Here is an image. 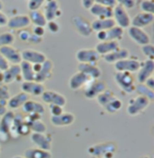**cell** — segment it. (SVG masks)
Instances as JSON below:
<instances>
[{
  "label": "cell",
  "mask_w": 154,
  "mask_h": 158,
  "mask_svg": "<svg viewBox=\"0 0 154 158\" xmlns=\"http://www.w3.org/2000/svg\"><path fill=\"white\" fill-rule=\"evenodd\" d=\"M0 85H4L3 84V72L0 71Z\"/></svg>",
  "instance_id": "cell-56"
},
{
  "label": "cell",
  "mask_w": 154,
  "mask_h": 158,
  "mask_svg": "<svg viewBox=\"0 0 154 158\" xmlns=\"http://www.w3.org/2000/svg\"><path fill=\"white\" fill-rule=\"evenodd\" d=\"M140 8L143 13L153 14L154 3L152 0H143L140 3Z\"/></svg>",
  "instance_id": "cell-40"
},
{
  "label": "cell",
  "mask_w": 154,
  "mask_h": 158,
  "mask_svg": "<svg viewBox=\"0 0 154 158\" xmlns=\"http://www.w3.org/2000/svg\"><path fill=\"white\" fill-rule=\"evenodd\" d=\"M31 24L28 15H18L8 18L7 26L11 30H23L26 29Z\"/></svg>",
  "instance_id": "cell-21"
},
{
  "label": "cell",
  "mask_w": 154,
  "mask_h": 158,
  "mask_svg": "<svg viewBox=\"0 0 154 158\" xmlns=\"http://www.w3.org/2000/svg\"><path fill=\"white\" fill-rule=\"evenodd\" d=\"M151 104V101L146 97L137 95L129 101L128 106L126 109V111L128 115L134 117L141 113H143L146 109Z\"/></svg>",
  "instance_id": "cell-3"
},
{
  "label": "cell",
  "mask_w": 154,
  "mask_h": 158,
  "mask_svg": "<svg viewBox=\"0 0 154 158\" xmlns=\"http://www.w3.org/2000/svg\"><path fill=\"white\" fill-rule=\"evenodd\" d=\"M119 42L117 41H101L96 44V51L100 56H106L113 51H115L117 49H119Z\"/></svg>",
  "instance_id": "cell-30"
},
{
  "label": "cell",
  "mask_w": 154,
  "mask_h": 158,
  "mask_svg": "<svg viewBox=\"0 0 154 158\" xmlns=\"http://www.w3.org/2000/svg\"><path fill=\"white\" fill-rule=\"evenodd\" d=\"M4 8V3L2 1H0V11H2Z\"/></svg>",
  "instance_id": "cell-57"
},
{
  "label": "cell",
  "mask_w": 154,
  "mask_h": 158,
  "mask_svg": "<svg viewBox=\"0 0 154 158\" xmlns=\"http://www.w3.org/2000/svg\"><path fill=\"white\" fill-rule=\"evenodd\" d=\"M8 22V17L6 14H4L2 11H0V27L7 26Z\"/></svg>",
  "instance_id": "cell-52"
},
{
  "label": "cell",
  "mask_w": 154,
  "mask_h": 158,
  "mask_svg": "<svg viewBox=\"0 0 154 158\" xmlns=\"http://www.w3.org/2000/svg\"><path fill=\"white\" fill-rule=\"evenodd\" d=\"M10 98V91L7 85H0V101H7Z\"/></svg>",
  "instance_id": "cell-43"
},
{
  "label": "cell",
  "mask_w": 154,
  "mask_h": 158,
  "mask_svg": "<svg viewBox=\"0 0 154 158\" xmlns=\"http://www.w3.org/2000/svg\"><path fill=\"white\" fill-rule=\"evenodd\" d=\"M140 158H152V157H151V156H142V157H140Z\"/></svg>",
  "instance_id": "cell-58"
},
{
  "label": "cell",
  "mask_w": 154,
  "mask_h": 158,
  "mask_svg": "<svg viewBox=\"0 0 154 158\" xmlns=\"http://www.w3.org/2000/svg\"><path fill=\"white\" fill-rule=\"evenodd\" d=\"M7 101H0V117H3L7 112Z\"/></svg>",
  "instance_id": "cell-51"
},
{
  "label": "cell",
  "mask_w": 154,
  "mask_h": 158,
  "mask_svg": "<svg viewBox=\"0 0 154 158\" xmlns=\"http://www.w3.org/2000/svg\"><path fill=\"white\" fill-rule=\"evenodd\" d=\"M91 29L93 31H102L113 28L116 26V23L113 18H106V19H95L91 23Z\"/></svg>",
  "instance_id": "cell-31"
},
{
  "label": "cell",
  "mask_w": 154,
  "mask_h": 158,
  "mask_svg": "<svg viewBox=\"0 0 154 158\" xmlns=\"http://www.w3.org/2000/svg\"><path fill=\"white\" fill-rule=\"evenodd\" d=\"M91 79L87 77L85 74L78 72L75 73L71 76V77L68 80V86L71 90L77 91L81 88H84L85 85L90 81Z\"/></svg>",
  "instance_id": "cell-26"
},
{
  "label": "cell",
  "mask_w": 154,
  "mask_h": 158,
  "mask_svg": "<svg viewBox=\"0 0 154 158\" xmlns=\"http://www.w3.org/2000/svg\"><path fill=\"white\" fill-rule=\"evenodd\" d=\"M76 59L79 64H97L101 56L95 49H80L76 52Z\"/></svg>",
  "instance_id": "cell-11"
},
{
  "label": "cell",
  "mask_w": 154,
  "mask_h": 158,
  "mask_svg": "<svg viewBox=\"0 0 154 158\" xmlns=\"http://www.w3.org/2000/svg\"><path fill=\"white\" fill-rule=\"evenodd\" d=\"M117 4L120 5L121 6H123L125 10H127L134 7L136 2L134 0H119V1H117Z\"/></svg>",
  "instance_id": "cell-46"
},
{
  "label": "cell",
  "mask_w": 154,
  "mask_h": 158,
  "mask_svg": "<svg viewBox=\"0 0 154 158\" xmlns=\"http://www.w3.org/2000/svg\"><path fill=\"white\" fill-rule=\"evenodd\" d=\"M117 147L113 142L96 144L88 148V154L97 158H113Z\"/></svg>",
  "instance_id": "cell-2"
},
{
  "label": "cell",
  "mask_w": 154,
  "mask_h": 158,
  "mask_svg": "<svg viewBox=\"0 0 154 158\" xmlns=\"http://www.w3.org/2000/svg\"><path fill=\"white\" fill-rule=\"evenodd\" d=\"M0 151H1V146H0Z\"/></svg>",
  "instance_id": "cell-60"
},
{
  "label": "cell",
  "mask_w": 154,
  "mask_h": 158,
  "mask_svg": "<svg viewBox=\"0 0 154 158\" xmlns=\"http://www.w3.org/2000/svg\"><path fill=\"white\" fill-rule=\"evenodd\" d=\"M28 17H29L31 23H33L34 26L44 27L47 24V20L45 18L43 13L41 12L40 10L29 12Z\"/></svg>",
  "instance_id": "cell-34"
},
{
  "label": "cell",
  "mask_w": 154,
  "mask_h": 158,
  "mask_svg": "<svg viewBox=\"0 0 154 158\" xmlns=\"http://www.w3.org/2000/svg\"><path fill=\"white\" fill-rule=\"evenodd\" d=\"M30 99L28 94L19 92L18 94H15L14 96H10V98L7 100V107L11 110H16L23 107V105Z\"/></svg>",
  "instance_id": "cell-28"
},
{
  "label": "cell",
  "mask_w": 154,
  "mask_h": 158,
  "mask_svg": "<svg viewBox=\"0 0 154 158\" xmlns=\"http://www.w3.org/2000/svg\"><path fill=\"white\" fill-rule=\"evenodd\" d=\"M31 141L42 150L51 151L52 138L50 135L47 134H39V133H32L31 135Z\"/></svg>",
  "instance_id": "cell-20"
},
{
  "label": "cell",
  "mask_w": 154,
  "mask_h": 158,
  "mask_svg": "<svg viewBox=\"0 0 154 158\" xmlns=\"http://www.w3.org/2000/svg\"><path fill=\"white\" fill-rule=\"evenodd\" d=\"M154 72V61L152 59H145L141 62L140 69L137 72V81L139 84H143L149 77H152Z\"/></svg>",
  "instance_id": "cell-14"
},
{
  "label": "cell",
  "mask_w": 154,
  "mask_h": 158,
  "mask_svg": "<svg viewBox=\"0 0 154 158\" xmlns=\"http://www.w3.org/2000/svg\"><path fill=\"white\" fill-rule=\"evenodd\" d=\"M20 53H21L22 61L27 62L31 65H41L48 59L47 56L43 52L36 50V49H24Z\"/></svg>",
  "instance_id": "cell-6"
},
{
  "label": "cell",
  "mask_w": 154,
  "mask_h": 158,
  "mask_svg": "<svg viewBox=\"0 0 154 158\" xmlns=\"http://www.w3.org/2000/svg\"><path fill=\"white\" fill-rule=\"evenodd\" d=\"M115 96H116V95H115V94H114L112 91L106 89L104 93H102L100 95H98V96L96 97V102H97V103H98L102 108H104L106 104L111 101V99L114 98Z\"/></svg>",
  "instance_id": "cell-38"
},
{
  "label": "cell",
  "mask_w": 154,
  "mask_h": 158,
  "mask_svg": "<svg viewBox=\"0 0 154 158\" xmlns=\"http://www.w3.org/2000/svg\"><path fill=\"white\" fill-rule=\"evenodd\" d=\"M46 26H47V29L49 30V31L51 32V33H57V32H59V31L60 30V26L56 21L47 22Z\"/></svg>",
  "instance_id": "cell-45"
},
{
  "label": "cell",
  "mask_w": 154,
  "mask_h": 158,
  "mask_svg": "<svg viewBox=\"0 0 154 158\" xmlns=\"http://www.w3.org/2000/svg\"><path fill=\"white\" fill-rule=\"evenodd\" d=\"M41 98L42 102L49 105H58L64 107L67 103V99L62 94L52 90H45L41 95Z\"/></svg>",
  "instance_id": "cell-9"
},
{
  "label": "cell",
  "mask_w": 154,
  "mask_h": 158,
  "mask_svg": "<svg viewBox=\"0 0 154 158\" xmlns=\"http://www.w3.org/2000/svg\"><path fill=\"white\" fill-rule=\"evenodd\" d=\"M53 62L50 59H47L44 63L42 64V67L38 72L35 74L34 81L41 84H43L45 81H48L52 77V71H53Z\"/></svg>",
  "instance_id": "cell-17"
},
{
  "label": "cell",
  "mask_w": 154,
  "mask_h": 158,
  "mask_svg": "<svg viewBox=\"0 0 154 158\" xmlns=\"http://www.w3.org/2000/svg\"><path fill=\"white\" fill-rule=\"evenodd\" d=\"M45 29L44 27H40V26H34L33 29V31L32 33L38 36V37H41V38H43L44 34H45Z\"/></svg>",
  "instance_id": "cell-49"
},
{
  "label": "cell",
  "mask_w": 154,
  "mask_h": 158,
  "mask_svg": "<svg viewBox=\"0 0 154 158\" xmlns=\"http://www.w3.org/2000/svg\"><path fill=\"white\" fill-rule=\"evenodd\" d=\"M22 78L19 65H10L6 71L3 72V84L9 85Z\"/></svg>",
  "instance_id": "cell-25"
},
{
  "label": "cell",
  "mask_w": 154,
  "mask_h": 158,
  "mask_svg": "<svg viewBox=\"0 0 154 158\" xmlns=\"http://www.w3.org/2000/svg\"><path fill=\"white\" fill-rule=\"evenodd\" d=\"M77 71L85 74L91 80L100 79L102 77V70L97 64H78Z\"/></svg>",
  "instance_id": "cell-22"
},
{
  "label": "cell",
  "mask_w": 154,
  "mask_h": 158,
  "mask_svg": "<svg viewBox=\"0 0 154 158\" xmlns=\"http://www.w3.org/2000/svg\"><path fill=\"white\" fill-rule=\"evenodd\" d=\"M42 39L43 38L38 37V36H36V35H34V34L32 33L31 36H30V39L28 40V42L29 43H33V44H39V43H41L42 41Z\"/></svg>",
  "instance_id": "cell-53"
},
{
  "label": "cell",
  "mask_w": 154,
  "mask_h": 158,
  "mask_svg": "<svg viewBox=\"0 0 154 158\" xmlns=\"http://www.w3.org/2000/svg\"><path fill=\"white\" fill-rule=\"evenodd\" d=\"M15 37L10 31H5L0 33V48L4 46H12L15 42Z\"/></svg>",
  "instance_id": "cell-39"
},
{
  "label": "cell",
  "mask_w": 154,
  "mask_h": 158,
  "mask_svg": "<svg viewBox=\"0 0 154 158\" xmlns=\"http://www.w3.org/2000/svg\"><path fill=\"white\" fill-rule=\"evenodd\" d=\"M141 66V61L137 59L127 58L116 62L114 66L116 72H126L130 74L137 73Z\"/></svg>",
  "instance_id": "cell-10"
},
{
  "label": "cell",
  "mask_w": 154,
  "mask_h": 158,
  "mask_svg": "<svg viewBox=\"0 0 154 158\" xmlns=\"http://www.w3.org/2000/svg\"><path fill=\"white\" fill-rule=\"evenodd\" d=\"M10 67V64L7 62V60L5 59L1 54H0V71L4 72Z\"/></svg>",
  "instance_id": "cell-50"
},
{
  "label": "cell",
  "mask_w": 154,
  "mask_h": 158,
  "mask_svg": "<svg viewBox=\"0 0 154 158\" xmlns=\"http://www.w3.org/2000/svg\"><path fill=\"white\" fill-rule=\"evenodd\" d=\"M0 54L11 65H19L22 62L21 53L13 46H4L0 48Z\"/></svg>",
  "instance_id": "cell-16"
},
{
  "label": "cell",
  "mask_w": 154,
  "mask_h": 158,
  "mask_svg": "<svg viewBox=\"0 0 154 158\" xmlns=\"http://www.w3.org/2000/svg\"><path fill=\"white\" fill-rule=\"evenodd\" d=\"M114 78L118 87L124 93L130 94L135 92L134 77L133 74L126 72H116Z\"/></svg>",
  "instance_id": "cell-1"
},
{
  "label": "cell",
  "mask_w": 154,
  "mask_h": 158,
  "mask_svg": "<svg viewBox=\"0 0 154 158\" xmlns=\"http://www.w3.org/2000/svg\"><path fill=\"white\" fill-rule=\"evenodd\" d=\"M122 107H123L122 101L115 96L114 98L111 99V101L104 107V109L106 112H108L110 114H114V113H116L117 111H119L122 109Z\"/></svg>",
  "instance_id": "cell-35"
},
{
  "label": "cell",
  "mask_w": 154,
  "mask_h": 158,
  "mask_svg": "<svg viewBox=\"0 0 154 158\" xmlns=\"http://www.w3.org/2000/svg\"><path fill=\"white\" fill-rule=\"evenodd\" d=\"M13 158H24V156H14Z\"/></svg>",
  "instance_id": "cell-59"
},
{
  "label": "cell",
  "mask_w": 154,
  "mask_h": 158,
  "mask_svg": "<svg viewBox=\"0 0 154 158\" xmlns=\"http://www.w3.org/2000/svg\"><path fill=\"white\" fill-rule=\"evenodd\" d=\"M32 34V31H30L27 29H23L18 31L17 32V37L20 40L22 41H25V42H28V40L30 39V36Z\"/></svg>",
  "instance_id": "cell-44"
},
{
  "label": "cell",
  "mask_w": 154,
  "mask_h": 158,
  "mask_svg": "<svg viewBox=\"0 0 154 158\" xmlns=\"http://www.w3.org/2000/svg\"><path fill=\"white\" fill-rule=\"evenodd\" d=\"M20 70H21V77L22 79L25 82H32L34 81L35 78V73L33 69V65H31L27 62L22 61L19 64Z\"/></svg>",
  "instance_id": "cell-32"
},
{
  "label": "cell",
  "mask_w": 154,
  "mask_h": 158,
  "mask_svg": "<svg viewBox=\"0 0 154 158\" xmlns=\"http://www.w3.org/2000/svg\"><path fill=\"white\" fill-rule=\"evenodd\" d=\"M113 20L115 21L116 26L122 28V29H128L131 26V17L123 6L120 5H116L113 8Z\"/></svg>",
  "instance_id": "cell-5"
},
{
  "label": "cell",
  "mask_w": 154,
  "mask_h": 158,
  "mask_svg": "<svg viewBox=\"0 0 154 158\" xmlns=\"http://www.w3.org/2000/svg\"><path fill=\"white\" fill-rule=\"evenodd\" d=\"M94 4H95V1H93V0H83V1L81 2L82 6L87 10L90 9V8L93 6Z\"/></svg>",
  "instance_id": "cell-54"
},
{
  "label": "cell",
  "mask_w": 154,
  "mask_h": 158,
  "mask_svg": "<svg viewBox=\"0 0 154 158\" xmlns=\"http://www.w3.org/2000/svg\"><path fill=\"white\" fill-rule=\"evenodd\" d=\"M154 21L153 14H147V13H138L131 21V26H134L137 28L143 29L151 25Z\"/></svg>",
  "instance_id": "cell-24"
},
{
  "label": "cell",
  "mask_w": 154,
  "mask_h": 158,
  "mask_svg": "<svg viewBox=\"0 0 154 158\" xmlns=\"http://www.w3.org/2000/svg\"><path fill=\"white\" fill-rule=\"evenodd\" d=\"M26 123L28 124L30 130L33 131V133H39V134L46 133L47 127L42 119H36V120L26 122Z\"/></svg>",
  "instance_id": "cell-37"
},
{
  "label": "cell",
  "mask_w": 154,
  "mask_h": 158,
  "mask_svg": "<svg viewBox=\"0 0 154 158\" xmlns=\"http://www.w3.org/2000/svg\"><path fill=\"white\" fill-rule=\"evenodd\" d=\"M22 111L27 115L32 114H37V115H42L45 112V107L42 102H39L35 100L29 99L22 107Z\"/></svg>",
  "instance_id": "cell-23"
},
{
  "label": "cell",
  "mask_w": 154,
  "mask_h": 158,
  "mask_svg": "<svg viewBox=\"0 0 154 158\" xmlns=\"http://www.w3.org/2000/svg\"><path fill=\"white\" fill-rule=\"evenodd\" d=\"M15 118V113L10 110L1 117L0 119V140L7 141L10 138V129L12 128L13 121Z\"/></svg>",
  "instance_id": "cell-13"
},
{
  "label": "cell",
  "mask_w": 154,
  "mask_h": 158,
  "mask_svg": "<svg viewBox=\"0 0 154 158\" xmlns=\"http://www.w3.org/2000/svg\"><path fill=\"white\" fill-rule=\"evenodd\" d=\"M125 34V30L118 27V26H114L113 28L107 30V31H102L96 32V38L101 41H117L119 42L121 40L123 39Z\"/></svg>",
  "instance_id": "cell-8"
},
{
  "label": "cell",
  "mask_w": 154,
  "mask_h": 158,
  "mask_svg": "<svg viewBox=\"0 0 154 158\" xmlns=\"http://www.w3.org/2000/svg\"><path fill=\"white\" fill-rule=\"evenodd\" d=\"M127 34L130 37V39L141 47L151 43L150 35L143 29L137 28L134 26H130L127 29Z\"/></svg>",
  "instance_id": "cell-12"
},
{
  "label": "cell",
  "mask_w": 154,
  "mask_h": 158,
  "mask_svg": "<svg viewBox=\"0 0 154 158\" xmlns=\"http://www.w3.org/2000/svg\"><path fill=\"white\" fill-rule=\"evenodd\" d=\"M89 12L92 15L96 17V19H106L113 17V9L104 6L98 3L95 2L93 6L89 9Z\"/></svg>",
  "instance_id": "cell-27"
},
{
  "label": "cell",
  "mask_w": 154,
  "mask_h": 158,
  "mask_svg": "<svg viewBox=\"0 0 154 158\" xmlns=\"http://www.w3.org/2000/svg\"><path fill=\"white\" fill-rule=\"evenodd\" d=\"M45 91L43 84H41L35 81L25 82L24 81L21 85V92L33 96H41L42 93Z\"/></svg>",
  "instance_id": "cell-18"
},
{
  "label": "cell",
  "mask_w": 154,
  "mask_h": 158,
  "mask_svg": "<svg viewBox=\"0 0 154 158\" xmlns=\"http://www.w3.org/2000/svg\"><path fill=\"white\" fill-rule=\"evenodd\" d=\"M64 112L63 107H60L58 105H50V113L51 116H58Z\"/></svg>",
  "instance_id": "cell-47"
},
{
  "label": "cell",
  "mask_w": 154,
  "mask_h": 158,
  "mask_svg": "<svg viewBox=\"0 0 154 158\" xmlns=\"http://www.w3.org/2000/svg\"><path fill=\"white\" fill-rule=\"evenodd\" d=\"M43 5H44V1L43 0H29L27 2V7L30 10V12H32V11H37Z\"/></svg>",
  "instance_id": "cell-42"
},
{
  "label": "cell",
  "mask_w": 154,
  "mask_h": 158,
  "mask_svg": "<svg viewBox=\"0 0 154 158\" xmlns=\"http://www.w3.org/2000/svg\"><path fill=\"white\" fill-rule=\"evenodd\" d=\"M135 92L138 94V95L146 97L152 102L154 100V91L152 89L148 88L144 84H139L138 85H135Z\"/></svg>",
  "instance_id": "cell-36"
},
{
  "label": "cell",
  "mask_w": 154,
  "mask_h": 158,
  "mask_svg": "<svg viewBox=\"0 0 154 158\" xmlns=\"http://www.w3.org/2000/svg\"><path fill=\"white\" fill-rule=\"evenodd\" d=\"M107 89L106 82L96 79V80H90L85 87L83 88L84 90V95L87 99L93 100L96 99L98 95H100L102 93H104Z\"/></svg>",
  "instance_id": "cell-4"
},
{
  "label": "cell",
  "mask_w": 154,
  "mask_h": 158,
  "mask_svg": "<svg viewBox=\"0 0 154 158\" xmlns=\"http://www.w3.org/2000/svg\"><path fill=\"white\" fill-rule=\"evenodd\" d=\"M75 115L71 112H62L58 116H51V123L58 128H63V127H68L70 126L74 123L75 121Z\"/></svg>",
  "instance_id": "cell-19"
},
{
  "label": "cell",
  "mask_w": 154,
  "mask_h": 158,
  "mask_svg": "<svg viewBox=\"0 0 154 158\" xmlns=\"http://www.w3.org/2000/svg\"><path fill=\"white\" fill-rule=\"evenodd\" d=\"M130 57V51L129 49H125V48H119L115 51H113L112 53L106 55L103 57L104 60L106 63L109 64H116V62L123 60V59H127Z\"/></svg>",
  "instance_id": "cell-29"
},
{
  "label": "cell",
  "mask_w": 154,
  "mask_h": 158,
  "mask_svg": "<svg viewBox=\"0 0 154 158\" xmlns=\"http://www.w3.org/2000/svg\"><path fill=\"white\" fill-rule=\"evenodd\" d=\"M47 22L50 21H55L61 16L62 11L60 9L59 4L58 1L55 0H50L44 3V13H43Z\"/></svg>",
  "instance_id": "cell-15"
},
{
  "label": "cell",
  "mask_w": 154,
  "mask_h": 158,
  "mask_svg": "<svg viewBox=\"0 0 154 158\" xmlns=\"http://www.w3.org/2000/svg\"><path fill=\"white\" fill-rule=\"evenodd\" d=\"M24 158H51L52 155L51 151L42 150L37 148H27L24 151Z\"/></svg>",
  "instance_id": "cell-33"
},
{
  "label": "cell",
  "mask_w": 154,
  "mask_h": 158,
  "mask_svg": "<svg viewBox=\"0 0 154 158\" xmlns=\"http://www.w3.org/2000/svg\"><path fill=\"white\" fill-rule=\"evenodd\" d=\"M145 85L148 87V88L152 89V90H153L154 89V78L153 77H149V78L147 79L146 81H145L144 83Z\"/></svg>",
  "instance_id": "cell-55"
},
{
  "label": "cell",
  "mask_w": 154,
  "mask_h": 158,
  "mask_svg": "<svg viewBox=\"0 0 154 158\" xmlns=\"http://www.w3.org/2000/svg\"><path fill=\"white\" fill-rule=\"evenodd\" d=\"M96 3L106 6V7H109V8H114L117 5V1L116 0H96Z\"/></svg>",
  "instance_id": "cell-48"
},
{
  "label": "cell",
  "mask_w": 154,
  "mask_h": 158,
  "mask_svg": "<svg viewBox=\"0 0 154 158\" xmlns=\"http://www.w3.org/2000/svg\"><path fill=\"white\" fill-rule=\"evenodd\" d=\"M142 52L147 58V59H152L153 60L154 59V46L152 43H149L147 45L142 46Z\"/></svg>",
  "instance_id": "cell-41"
},
{
  "label": "cell",
  "mask_w": 154,
  "mask_h": 158,
  "mask_svg": "<svg viewBox=\"0 0 154 158\" xmlns=\"http://www.w3.org/2000/svg\"><path fill=\"white\" fill-rule=\"evenodd\" d=\"M71 23L75 31L83 37H89L93 32L90 22L81 15H74L71 18Z\"/></svg>",
  "instance_id": "cell-7"
}]
</instances>
